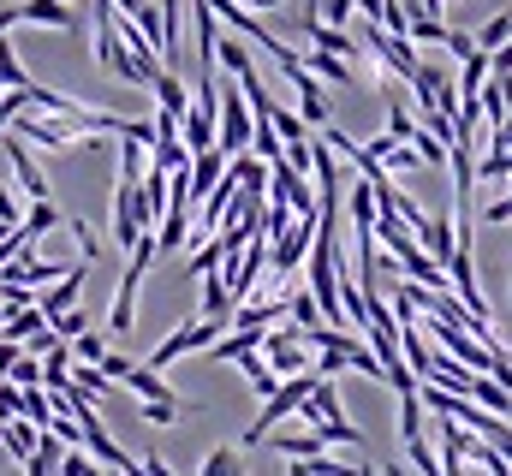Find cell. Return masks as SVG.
Here are the masks:
<instances>
[{"mask_svg": "<svg viewBox=\"0 0 512 476\" xmlns=\"http://www.w3.org/2000/svg\"><path fill=\"white\" fill-rule=\"evenodd\" d=\"M161 250H155V238L143 233L131 244V262L126 274H120V286H114V310H108V334H131L137 328V286H143V274H149V262H155Z\"/></svg>", "mask_w": 512, "mask_h": 476, "instance_id": "1", "label": "cell"}, {"mask_svg": "<svg viewBox=\"0 0 512 476\" xmlns=\"http://www.w3.org/2000/svg\"><path fill=\"white\" fill-rule=\"evenodd\" d=\"M12 131L24 137V143H36V149H90L96 143V131H78V125H66L60 114H42V108H18L12 114Z\"/></svg>", "mask_w": 512, "mask_h": 476, "instance_id": "2", "label": "cell"}, {"mask_svg": "<svg viewBox=\"0 0 512 476\" xmlns=\"http://www.w3.org/2000/svg\"><path fill=\"white\" fill-rule=\"evenodd\" d=\"M251 125H256V114H251V102H245V90L227 84L221 90V108H215V149L221 155H239L251 143Z\"/></svg>", "mask_w": 512, "mask_h": 476, "instance_id": "3", "label": "cell"}, {"mask_svg": "<svg viewBox=\"0 0 512 476\" xmlns=\"http://www.w3.org/2000/svg\"><path fill=\"white\" fill-rule=\"evenodd\" d=\"M256 352L268 357V369L274 375H298V369H310V340H304V328H262V340H256Z\"/></svg>", "mask_w": 512, "mask_h": 476, "instance_id": "4", "label": "cell"}, {"mask_svg": "<svg viewBox=\"0 0 512 476\" xmlns=\"http://www.w3.org/2000/svg\"><path fill=\"white\" fill-rule=\"evenodd\" d=\"M221 322L227 316H197V322H185V328H173L161 346H155V357H149V369H167V363H179L185 352H203L215 334H221Z\"/></svg>", "mask_w": 512, "mask_h": 476, "instance_id": "5", "label": "cell"}, {"mask_svg": "<svg viewBox=\"0 0 512 476\" xmlns=\"http://www.w3.org/2000/svg\"><path fill=\"white\" fill-rule=\"evenodd\" d=\"M268 173H274V197H280L292 215H310V221H316V191H310V173H298L286 155H280V161H268Z\"/></svg>", "mask_w": 512, "mask_h": 476, "instance_id": "6", "label": "cell"}, {"mask_svg": "<svg viewBox=\"0 0 512 476\" xmlns=\"http://www.w3.org/2000/svg\"><path fill=\"white\" fill-rule=\"evenodd\" d=\"M304 36H310V48H328V54H340V60H358V54H364V42H358V36H346L340 24H322L316 12L304 18Z\"/></svg>", "mask_w": 512, "mask_h": 476, "instance_id": "7", "label": "cell"}, {"mask_svg": "<svg viewBox=\"0 0 512 476\" xmlns=\"http://www.w3.org/2000/svg\"><path fill=\"white\" fill-rule=\"evenodd\" d=\"M18 24H42V30H78V12H72V0H24V6H18Z\"/></svg>", "mask_w": 512, "mask_h": 476, "instance_id": "8", "label": "cell"}, {"mask_svg": "<svg viewBox=\"0 0 512 476\" xmlns=\"http://www.w3.org/2000/svg\"><path fill=\"white\" fill-rule=\"evenodd\" d=\"M6 155H12V179L24 185V197H30V203H42V197H54V185H48V173H42V167L30 161V149H24V143H6Z\"/></svg>", "mask_w": 512, "mask_h": 476, "instance_id": "9", "label": "cell"}, {"mask_svg": "<svg viewBox=\"0 0 512 476\" xmlns=\"http://www.w3.org/2000/svg\"><path fill=\"white\" fill-rule=\"evenodd\" d=\"M84 268H90V262L66 268V274H60V280H54V286L36 298V310H42V316H60V310H72V304H78V292H84Z\"/></svg>", "mask_w": 512, "mask_h": 476, "instance_id": "10", "label": "cell"}, {"mask_svg": "<svg viewBox=\"0 0 512 476\" xmlns=\"http://www.w3.org/2000/svg\"><path fill=\"white\" fill-rule=\"evenodd\" d=\"M274 453H286V459H316V453H328V441H322L316 423H304V429H274Z\"/></svg>", "mask_w": 512, "mask_h": 476, "instance_id": "11", "label": "cell"}, {"mask_svg": "<svg viewBox=\"0 0 512 476\" xmlns=\"http://www.w3.org/2000/svg\"><path fill=\"white\" fill-rule=\"evenodd\" d=\"M298 60H304V72H310V78H322V84H352V78H358V72H352V60H340V54H328V48H304Z\"/></svg>", "mask_w": 512, "mask_h": 476, "instance_id": "12", "label": "cell"}, {"mask_svg": "<svg viewBox=\"0 0 512 476\" xmlns=\"http://www.w3.org/2000/svg\"><path fill=\"white\" fill-rule=\"evenodd\" d=\"M340 197H346V227H352V233H370V227H376V191H370V179L346 185Z\"/></svg>", "mask_w": 512, "mask_h": 476, "instance_id": "13", "label": "cell"}, {"mask_svg": "<svg viewBox=\"0 0 512 476\" xmlns=\"http://www.w3.org/2000/svg\"><path fill=\"white\" fill-rule=\"evenodd\" d=\"M60 453H66V441H60L54 429H36V447H30V459H24V476H54L60 471Z\"/></svg>", "mask_w": 512, "mask_h": 476, "instance_id": "14", "label": "cell"}, {"mask_svg": "<svg viewBox=\"0 0 512 476\" xmlns=\"http://www.w3.org/2000/svg\"><path fill=\"white\" fill-rule=\"evenodd\" d=\"M465 399H477V405H483V411H495V417H507V411H512V393L495 381V375H489V369H477V375H471Z\"/></svg>", "mask_w": 512, "mask_h": 476, "instance_id": "15", "label": "cell"}, {"mask_svg": "<svg viewBox=\"0 0 512 476\" xmlns=\"http://www.w3.org/2000/svg\"><path fill=\"white\" fill-rule=\"evenodd\" d=\"M0 447H6V459H30V447H36V423L30 417H0Z\"/></svg>", "mask_w": 512, "mask_h": 476, "instance_id": "16", "label": "cell"}, {"mask_svg": "<svg viewBox=\"0 0 512 476\" xmlns=\"http://www.w3.org/2000/svg\"><path fill=\"white\" fill-rule=\"evenodd\" d=\"M149 90H155V108H161V114H185V108H191V90H185V84H179V78H173V72H167V66H161V72H155V78H149Z\"/></svg>", "mask_w": 512, "mask_h": 476, "instance_id": "17", "label": "cell"}, {"mask_svg": "<svg viewBox=\"0 0 512 476\" xmlns=\"http://www.w3.org/2000/svg\"><path fill=\"white\" fill-rule=\"evenodd\" d=\"M60 221H66V215L54 209V197H42V203H30V209L18 215V227H24V238H30V244H36V238H42V233H54Z\"/></svg>", "mask_w": 512, "mask_h": 476, "instance_id": "18", "label": "cell"}, {"mask_svg": "<svg viewBox=\"0 0 512 476\" xmlns=\"http://www.w3.org/2000/svg\"><path fill=\"white\" fill-rule=\"evenodd\" d=\"M120 381H126L137 399H173V387H167V381H161V369H149V363H131Z\"/></svg>", "mask_w": 512, "mask_h": 476, "instance_id": "19", "label": "cell"}, {"mask_svg": "<svg viewBox=\"0 0 512 476\" xmlns=\"http://www.w3.org/2000/svg\"><path fill=\"white\" fill-rule=\"evenodd\" d=\"M233 363H239V369H245V381H251V393L256 399H268V393H274V387H280V375H274V369H268V357L256 352H245V357H233Z\"/></svg>", "mask_w": 512, "mask_h": 476, "instance_id": "20", "label": "cell"}, {"mask_svg": "<svg viewBox=\"0 0 512 476\" xmlns=\"http://www.w3.org/2000/svg\"><path fill=\"white\" fill-rule=\"evenodd\" d=\"M417 244H423L435 262H447V256H453V244H459V233H453V221H435V215H429V227L417 233Z\"/></svg>", "mask_w": 512, "mask_h": 476, "instance_id": "21", "label": "cell"}, {"mask_svg": "<svg viewBox=\"0 0 512 476\" xmlns=\"http://www.w3.org/2000/svg\"><path fill=\"white\" fill-rule=\"evenodd\" d=\"M483 78H489V54H483V48H471V54H465V72L453 78V90H459V96H477V90H483Z\"/></svg>", "mask_w": 512, "mask_h": 476, "instance_id": "22", "label": "cell"}, {"mask_svg": "<svg viewBox=\"0 0 512 476\" xmlns=\"http://www.w3.org/2000/svg\"><path fill=\"white\" fill-rule=\"evenodd\" d=\"M197 476H245V453H239V447H215Z\"/></svg>", "mask_w": 512, "mask_h": 476, "instance_id": "23", "label": "cell"}, {"mask_svg": "<svg viewBox=\"0 0 512 476\" xmlns=\"http://www.w3.org/2000/svg\"><path fill=\"white\" fill-rule=\"evenodd\" d=\"M227 310H233V298H227V280L215 268V274H203V316H227Z\"/></svg>", "mask_w": 512, "mask_h": 476, "instance_id": "24", "label": "cell"}, {"mask_svg": "<svg viewBox=\"0 0 512 476\" xmlns=\"http://www.w3.org/2000/svg\"><path fill=\"white\" fill-rule=\"evenodd\" d=\"M66 381H72L78 393H90V399H102V393H108V375H102L96 363H72V369H66Z\"/></svg>", "mask_w": 512, "mask_h": 476, "instance_id": "25", "label": "cell"}, {"mask_svg": "<svg viewBox=\"0 0 512 476\" xmlns=\"http://www.w3.org/2000/svg\"><path fill=\"white\" fill-rule=\"evenodd\" d=\"M411 149H417V161H423V167H447V143H441L435 131H423V125H417V137H411Z\"/></svg>", "mask_w": 512, "mask_h": 476, "instance_id": "26", "label": "cell"}, {"mask_svg": "<svg viewBox=\"0 0 512 476\" xmlns=\"http://www.w3.org/2000/svg\"><path fill=\"white\" fill-rule=\"evenodd\" d=\"M286 316H292V328H316L322 322V310H316L310 292H286Z\"/></svg>", "mask_w": 512, "mask_h": 476, "instance_id": "27", "label": "cell"}, {"mask_svg": "<svg viewBox=\"0 0 512 476\" xmlns=\"http://www.w3.org/2000/svg\"><path fill=\"white\" fill-rule=\"evenodd\" d=\"M382 137H393V143H411V137H417V119H411L405 102H393V108H387V131H382Z\"/></svg>", "mask_w": 512, "mask_h": 476, "instance_id": "28", "label": "cell"}, {"mask_svg": "<svg viewBox=\"0 0 512 476\" xmlns=\"http://www.w3.org/2000/svg\"><path fill=\"white\" fill-rule=\"evenodd\" d=\"M66 346H72V363H96V357L108 352V340H102V334H90V328H84V334H72Z\"/></svg>", "mask_w": 512, "mask_h": 476, "instance_id": "29", "label": "cell"}, {"mask_svg": "<svg viewBox=\"0 0 512 476\" xmlns=\"http://www.w3.org/2000/svg\"><path fill=\"white\" fill-rule=\"evenodd\" d=\"M0 84H6V90H18V84H30V72L18 66V54H12V42H6V36H0Z\"/></svg>", "mask_w": 512, "mask_h": 476, "instance_id": "30", "label": "cell"}, {"mask_svg": "<svg viewBox=\"0 0 512 476\" xmlns=\"http://www.w3.org/2000/svg\"><path fill=\"white\" fill-rule=\"evenodd\" d=\"M66 233L78 238V250H84V262H96V256H102V238H96V227H90V221H66Z\"/></svg>", "mask_w": 512, "mask_h": 476, "instance_id": "31", "label": "cell"}, {"mask_svg": "<svg viewBox=\"0 0 512 476\" xmlns=\"http://www.w3.org/2000/svg\"><path fill=\"white\" fill-rule=\"evenodd\" d=\"M48 328H54V334H60V340H72V334H84V328H90V322H84V310H78V304H72V310H60V316H48Z\"/></svg>", "mask_w": 512, "mask_h": 476, "instance_id": "32", "label": "cell"}, {"mask_svg": "<svg viewBox=\"0 0 512 476\" xmlns=\"http://www.w3.org/2000/svg\"><path fill=\"white\" fill-rule=\"evenodd\" d=\"M310 476H358V465H346V459H328V453H316V459H310Z\"/></svg>", "mask_w": 512, "mask_h": 476, "instance_id": "33", "label": "cell"}, {"mask_svg": "<svg viewBox=\"0 0 512 476\" xmlns=\"http://www.w3.org/2000/svg\"><path fill=\"white\" fill-rule=\"evenodd\" d=\"M441 48H447V54H453V60H465V54H471V48H477V42H471V36H465V30H453V24H447V36H441Z\"/></svg>", "mask_w": 512, "mask_h": 476, "instance_id": "34", "label": "cell"}, {"mask_svg": "<svg viewBox=\"0 0 512 476\" xmlns=\"http://www.w3.org/2000/svg\"><path fill=\"white\" fill-rule=\"evenodd\" d=\"M316 18H322V24H346V18H352V0H322Z\"/></svg>", "mask_w": 512, "mask_h": 476, "instance_id": "35", "label": "cell"}, {"mask_svg": "<svg viewBox=\"0 0 512 476\" xmlns=\"http://www.w3.org/2000/svg\"><path fill=\"white\" fill-rule=\"evenodd\" d=\"M18 215H24V209H18V197L0 185V221H6V227H18Z\"/></svg>", "mask_w": 512, "mask_h": 476, "instance_id": "36", "label": "cell"}, {"mask_svg": "<svg viewBox=\"0 0 512 476\" xmlns=\"http://www.w3.org/2000/svg\"><path fill=\"white\" fill-rule=\"evenodd\" d=\"M18 357H24V346H18V340H0V375H6Z\"/></svg>", "mask_w": 512, "mask_h": 476, "instance_id": "37", "label": "cell"}, {"mask_svg": "<svg viewBox=\"0 0 512 476\" xmlns=\"http://www.w3.org/2000/svg\"><path fill=\"white\" fill-rule=\"evenodd\" d=\"M12 24H18V6H0V36H6Z\"/></svg>", "mask_w": 512, "mask_h": 476, "instance_id": "38", "label": "cell"}, {"mask_svg": "<svg viewBox=\"0 0 512 476\" xmlns=\"http://www.w3.org/2000/svg\"><path fill=\"white\" fill-rule=\"evenodd\" d=\"M286 476H310V459H292V465H286Z\"/></svg>", "mask_w": 512, "mask_h": 476, "instance_id": "39", "label": "cell"}, {"mask_svg": "<svg viewBox=\"0 0 512 476\" xmlns=\"http://www.w3.org/2000/svg\"><path fill=\"white\" fill-rule=\"evenodd\" d=\"M239 6H251V12H268V6H280V0H239Z\"/></svg>", "mask_w": 512, "mask_h": 476, "instance_id": "40", "label": "cell"}, {"mask_svg": "<svg viewBox=\"0 0 512 476\" xmlns=\"http://www.w3.org/2000/svg\"><path fill=\"white\" fill-rule=\"evenodd\" d=\"M358 476H387V471H376V465H358Z\"/></svg>", "mask_w": 512, "mask_h": 476, "instance_id": "41", "label": "cell"}, {"mask_svg": "<svg viewBox=\"0 0 512 476\" xmlns=\"http://www.w3.org/2000/svg\"><path fill=\"white\" fill-rule=\"evenodd\" d=\"M0 459H6V447H0Z\"/></svg>", "mask_w": 512, "mask_h": 476, "instance_id": "42", "label": "cell"}]
</instances>
